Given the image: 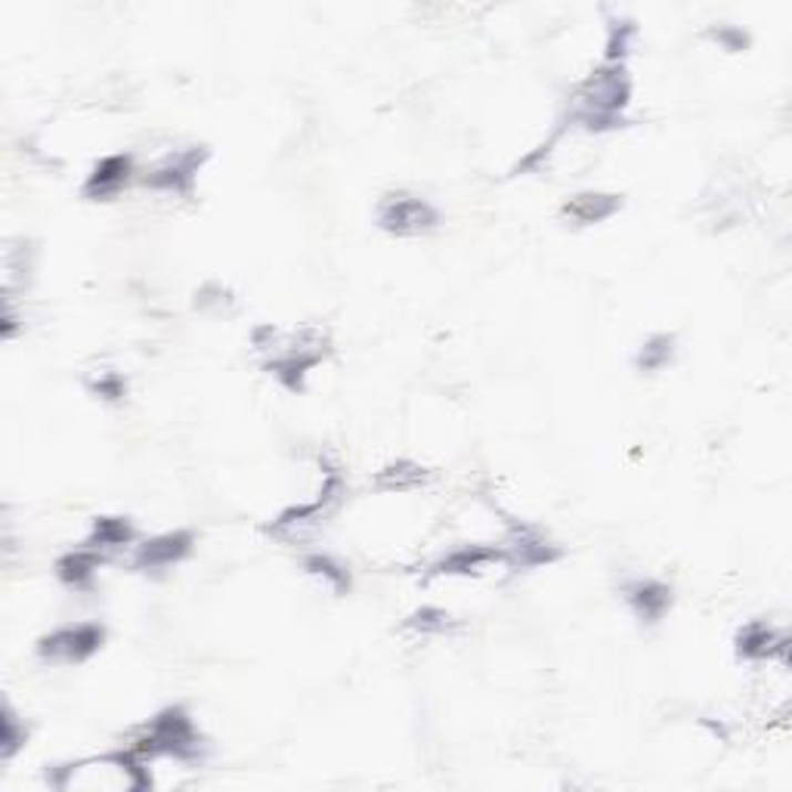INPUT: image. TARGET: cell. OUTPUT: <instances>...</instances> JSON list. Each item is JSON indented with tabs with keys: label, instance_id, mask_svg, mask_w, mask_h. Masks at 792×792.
I'll use <instances>...</instances> for the list:
<instances>
[{
	"label": "cell",
	"instance_id": "obj_21",
	"mask_svg": "<svg viewBox=\"0 0 792 792\" xmlns=\"http://www.w3.org/2000/svg\"><path fill=\"white\" fill-rule=\"evenodd\" d=\"M3 737H0V752H3V759H13L16 749L25 743V728H19V721H16V716L10 712V709H3Z\"/></svg>",
	"mask_w": 792,
	"mask_h": 792
},
{
	"label": "cell",
	"instance_id": "obj_7",
	"mask_svg": "<svg viewBox=\"0 0 792 792\" xmlns=\"http://www.w3.org/2000/svg\"><path fill=\"white\" fill-rule=\"evenodd\" d=\"M193 533H186V529L150 538V542H143V545L136 548L134 567L143 569V573H158V569L174 567V564H179L186 554L193 552Z\"/></svg>",
	"mask_w": 792,
	"mask_h": 792
},
{
	"label": "cell",
	"instance_id": "obj_23",
	"mask_svg": "<svg viewBox=\"0 0 792 792\" xmlns=\"http://www.w3.org/2000/svg\"><path fill=\"white\" fill-rule=\"evenodd\" d=\"M709 38H712V41H718V44L724 47V50H731V53H737V50H743V47L749 44L747 34H743L740 29H733V25H721V29H712V31H709Z\"/></svg>",
	"mask_w": 792,
	"mask_h": 792
},
{
	"label": "cell",
	"instance_id": "obj_18",
	"mask_svg": "<svg viewBox=\"0 0 792 792\" xmlns=\"http://www.w3.org/2000/svg\"><path fill=\"white\" fill-rule=\"evenodd\" d=\"M304 567L310 569L316 579H322L326 585H331L338 595H344L347 588H350V573H347L338 560H331L329 554H310V557L304 560Z\"/></svg>",
	"mask_w": 792,
	"mask_h": 792
},
{
	"label": "cell",
	"instance_id": "obj_6",
	"mask_svg": "<svg viewBox=\"0 0 792 792\" xmlns=\"http://www.w3.org/2000/svg\"><path fill=\"white\" fill-rule=\"evenodd\" d=\"M205 158H208V150H202V146L177 152V155H171L167 162H162L155 171L146 174V186L162 189V193H177V195L193 193L195 174H198V167H202Z\"/></svg>",
	"mask_w": 792,
	"mask_h": 792
},
{
	"label": "cell",
	"instance_id": "obj_19",
	"mask_svg": "<svg viewBox=\"0 0 792 792\" xmlns=\"http://www.w3.org/2000/svg\"><path fill=\"white\" fill-rule=\"evenodd\" d=\"M631 34H635V25H631V22H614V25H610V38H607V62L623 65V56H626Z\"/></svg>",
	"mask_w": 792,
	"mask_h": 792
},
{
	"label": "cell",
	"instance_id": "obj_15",
	"mask_svg": "<svg viewBox=\"0 0 792 792\" xmlns=\"http://www.w3.org/2000/svg\"><path fill=\"white\" fill-rule=\"evenodd\" d=\"M431 477L421 464L415 462H397V464H388L381 474H378V486L381 490H397V493H405V490H415V486H421L424 480Z\"/></svg>",
	"mask_w": 792,
	"mask_h": 792
},
{
	"label": "cell",
	"instance_id": "obj_1",
	"mask_svg": "<svg viewBox=\"0 0 792 792\" xmlns=\"http://www.w3.org/2000/svg\"><path fill=\"white\" fill-rule=\"evenodd\" d=\"M628 75L623 65L607 62L595 75L585 81L576 96V119L583 121L588 131H607L623 124V109L628 105Z\"/></svg>",
	"mask_w": 792,
	"mask_h": 792
},
{
	"label": "cell",
	"instance_id": "obj_20",
	"mask_svg": "<svg viewBox=\"0 0 792 792\" xmlns=\"http://www.w3.org/2000/svg\"><path fill=\"white\" fill-rule=\"evenodd\" d=\"M409 628H415L421 635H434V631H446L449 628V614L436 610V607H421L419 614H412Z\"/></svg>",
	"mask_w": 792,
	"mask_h": 792
},
{
	"label": "cell",
	"instance_id": "obj_17",
	"mask_svg": "<svg viewBox=\"0 0 792 792\" xmlns=\"http://www.w3.org/2000/svg\"><path fill=\"white\" fill-rule=\"evenodd\" d=\"M675 357V338L672 335H654L647 344L638 350V369L641 372H659V369H666L669 362H672Z\"/></svg>",
	"mask_w": 792,
	"mask_h": 792
},
{
	"label": "cell",
	"instance_id": "obj_4",
	"mask_svg": "<svg viewBox=\"0 0 792 792\" xmlns=\"http://www.w3.org/2000/svg\"><path fill=\"white\" fill-rule=\"evenodd\" d=\"M374 217H378V226L393 233V236H419V233H428L440 224V214H436L434 205L409 193L384 195Z\"/></svg>",
	"mask_w": 792,
	"mask_h": 792
},
{
	"label": "cell",
	"instance_id": "obj_22",
	"mask_svg": "<svg viewBox=\"0 0 792 792\" xmlns=\"http://www.w3.org/2000/svg\"><path fill=\"white\" fill-rule=\"evenodd\" d=\"M90 388L96 390L103 400H121L124 390H127V384H124V378H121L119 372H100V378L90 381Z\"/></svg>",
	"mask_w": 792,
	"mask_h": 792
},
{
	"label": "cell",
	"instance_id": "obj_2",
	"mask_svg": "<svg viewBox=\"0 0 792 792\" xmlns=\"http://www.w3.org/2000/svg\"><path fill=\"white\" fill-rule=\"evenodd\" d=\"M136 755H174V759H198L202 752V737L195 731L193 718L186 716V709L171 706L165 712L152 718L134 740Z\"/></svg>",
	"mask_w": 792,
	"mask_h": 792
},
{
	"label": "cell",
	"instance_id": "obj_12",
	"mask_svg": "<svg viewBox=\"0 0 792 792\" xmlns=\"http://www.w3.org/2000/svg\"><path fill=\"white\" fill-rule=\"evenodd\" d=\"M498 560H508L505 548H486V545H471V548H459V552L446 554L443 560L434 564V576H471V573H480L486 569L490 564H498Z\"/></svg>",
	"mask_w": 792,
	"mask_h": 792
},
{
	"label": "cell",
	"instance_id": "obj_16",
	"mask_svg": "<svg viewBox=\"0 0 792 792\" xmlns=\"http://www.w3.org/2000/svg\"><path fill=\"white\" fill-rule=\"evenodd\" d=\"M134 542V526L127 524L124 517H96L93 524V536H90V548H119Z\"/></svg>",
	"mask_w": 792,
	"mask_h": 792
},
{
	"label": "cell",
	"instance_id": "obj_11",
	"mask_svg": "<svg viewBox=\"0 0 792 792\" xmlns=\"http://www.w3.org/2000/svg\"><path fill=\"white\" fill-rule=\"evenodd\" d=\"M626 600L641 623H659L672 607V588L657 579H638L626 585Z\"/></svg>",
	"mask_w": 792,
	"mask_h": 792
},
{
	"label": "cell",
	"instance_id": "obj_13",
	"mask_svg": "<svg viewBox=\"0 0 792 792\" xmlns=\"http://www.w3.org/2000/svg\"><path fill=\"white\" fill-rule=\"evenodd\" d=\"M619 195H604V193H583L576 195V198H569L567 205H564V217H569V220H576V224H600V220H607V217H614L616 210H619Z\"/></svg>",
	"mask_w": 792,
	"mask_h": 792
},
{
	"label": "cell",
	"instance_id": "obj_8",
	"mask_svg": "<svg viewBox=\"0 0 792 792\" xmlns=\"http://www.w3.org/2000/svg\"><path fill=\"white\" fill-rule=\"evenodd\" d=\"M131 171H134L131 155H105L103 162L90 171L88 183H84V195L93 198V202H109V198H115V195L127 186Z\"/></svg>",
	"mask_w": 792,
	"mask_h": 792
},
{
	"label": "cell",
	"instance_id": "obj_14",
	"mask_svg": "<svg viewBox=\"0 0 792 792\" xmlns=\"http://www.w3.org/2000/svg\"><path fill=\"white\" fill-rule=\"evenodd\" d=\"M100 552L96 548H81V552H72L62 557L60 564H56V573H60V579L69 588H88L90 583H93V573H96V567H100Z\"/></svg>",
	"mask_w": 792,
	"mask_h": 792
},
{
	"label": "cell",
	"instance_id": "obj_9",
	"mask_svg": "<svg viewBox=\"0 0 792 792\" xmlns=\"http://www.w3.org/2000/svg\"><path fill=\"white\" fill-rule=\"evenodd\" d=\"M505 554H508L511 564L517 567H542V564H552L560 557V552L554 548L548 538L529 529V526H514L508 536V545H505Z\"/></svg>",
	"mask_w": 792,
	"mask_h": 792
},
{
	"label": "cell",
	"instance_id": "obj_3",
	"mask_svg": "<svg viewBox=\"0 0 792 792\" xmlns=\"http://www.w3.org/2000/svg\"><path fill=\"white\" fill-rule=\"evenodd\" d=\"M267 350H276L272 353V359L267 362V369L279 381H282L288 390H300L304 388V378H307V372L313 369L316 362H322L326 359V338L319 335V331L307 329L304 331V338H298V341H288V344H276V347H267Z\"/></svg>",
	"mask_w": 792,
	"mask_h": 792
},
{
	"label": "cell",
	"instance_id": "obj_10",
	"mask_svg": "<svg viewBox=\"0 0 792 792\" xmlns=\"http://www.w3.org/2000/svg\"><path fill=\"white\" fill-rule=\"evenodd\" d=\"M786 635L771 628L768 623H749L747 628H740L737 635V657L740 659H771L786 657Z\"/></svg>",
	"mask_w": 792,
	"mask_h": 792
},
{
	"label": "cell",
	"instance_id": "obj_5",
	"mask_svg": "<svg viewBox=\"0 0 792 792\" xmlns=\"http://www.w3.org/2000/svg\"><path fill=\"white\" fill-rule=\"evenodd\" d=\"M103 626H93V623L65 626L41 638L38 654L44 659H53V662H84V659H90L103 647Z\"/></svg>",
	"mask_w": 792,
	"mask_h": 792
}]
</instances>
